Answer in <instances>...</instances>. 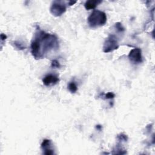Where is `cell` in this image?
<instances>
[{"mask_svg":"<svg viewBox=\"0 0 155 155\" xmlns=\"http://www.w3.org/2000/svg\"><path fill=\"white\" fill-rule=\"evenodd\" d=\"M107 21V16L104 12L94 10L88 17V22L90 27H96L103 25Z\"/></svg>","mask_w":155,"mask_h":155,"instance_id":"6da1fadb","label":"cell"},{"mask_svg":"<svg viewBox=\"0 0 155 155\" xmlns=\"http://www.w3.org/2000/svg\"><path fill=\"white\" fill-rule=\"evenodd\" d=\"M118 47L117 41L116 39V38L113 36H110L104 44V51L109 52L114 49H116Z\"/></svg>","mask_w":155,"mask_h":155,"instance_id":"7a4b0ae2","label":"cell"},{"mask_svg":"<svg viewBox=\"0 0 155 155\" xmlns=\"http://www.w3.org/2000/svg\"><path fill=\"white\" fill-rule=\"evenodd\" d=\"M130 61L134 64H139L142 62L141 50L139 48H134L131 50L128 55Z\"/></svg>","mask_w":155,"mask_h":155,"instance_id":"3957f363","label":"cell"},{"mask_svg":"<svg viewBox=\"0 0 155 155\" xmlns=\"http://www.w3.org/2000/svg\"><path fill=\"white\" fill-rule=\"evenodd\" d=\"M65 11V7L59 2H55L51 7V12L55 16H60Z\"/></svg>","mask_w":155,"mask_h":155,"instance_id":"277c9868","label":"cell"},{"mask_svg":"<svg viewBox=\"0 0 155 155\" xmlns=\"http://www.w3.org/2000/svg\"><path fill=\"white\" fill-rule=\"evenodd\" d=\"M43 83L46 86H50L51 85H54L58 82L59 79L57 76L53 74H48L45 76L43 79Z\"/></svg>","mask_w":155,"mask_h":155,"instance_id":"5b68a950","label":"cell"},{"mask_svg":"<svg viewBox=\"0 0 155 155\" xmlns=\"http://www.w3.org/2000/svg\"><path fill=\"white\" fill-rule=\"evenodd\" d=\"M101 2V1H88L85 2V7L87 10L93 9L98 4H99Z\"/></svg>","mask_w":155,"mask_h":155,"instance_id":"8992f818","label":"cell"},{"mask_svg":"<svg viewBox=\"0 0 155 155\" xmlns=\"http://www.w3.org/2000/svg\"><path fill=\"white\" fill-rule=\"evenodd\" d=\"M68 90H69L71 93H75V92H76V91H77V90H78L77 86H76V84H75L74 82H70V83L68 84Z\"/></svg>","mask_w":155,"mask_h":155,"instance_id":"52a82bcc","label":"cell"},{"mask_svg":"<svg viewBox=\"0 0 155 155\" xmlns=\"http://www.w3.org/2000/svg\"><path fill=\"white\" fill-rule=\"evenodd\" d=\"M114 97V94L112 93H108L105 94V98L106 99H111Z\"/></svg>","mask_w":155,"mask_h":155,"instance_id":"ba28073f","label":"cell"},{"mask_svg":"<svg viewBox=\"0 0 155 155\" xmlns=\"http://www.w3.org/2000/svg\"><path fill=\"white\" fill-rule=\"evenodd\" d=\"M52 67H59V62L57 61H56V60L53 61V62H52Z\"/></svg>","mask_w":155,"mask_h":155,"instance_id":"9c48e42d","label":"cell"}]
</instances>
